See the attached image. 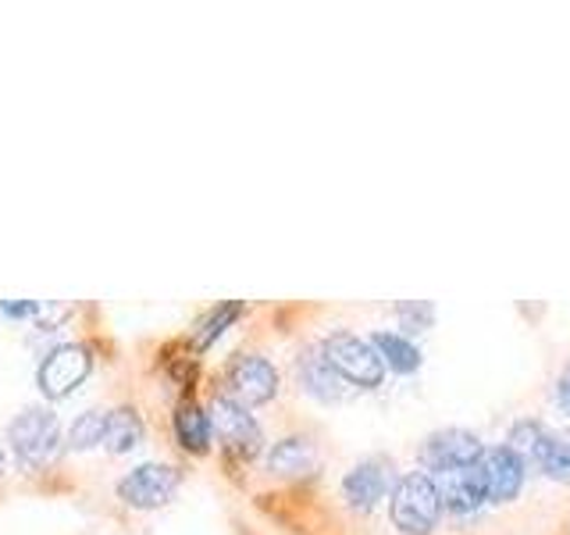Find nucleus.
<instances>
[{
	"label": "nucleus",
	"mask_w": 570,
	"mask_h": 535,
	"mask_svg": "<svg viewBox=\"0 0 570 535\" xmlns=\"http://www.w3.org/2000/svg\"><path fill=\"white\" fill-rule=\"evenodd\" d=\"M8 446L18 468L40 471L65 454V428L50 407H26L8 425Z\"/></svg>",
	"instance_id": "obj_1"
},
{
	"label": "nucleus",
	"mask_w": 570,
	"mask_h": 535,
	"mask_svg": "<svg viewBox=\"0 0 570 535\" xmlns=\"http://www.w3.org/2000/svg\"><path fill=\"white\" fill-rule=\"evenodd\" d=\"M442 496L435 478L428 471H406L396 478V489L389 496L392 528L403 535H432L442 522Z\"/></svg>",
	"instance_id": "obj_2"
},
{
	"label": "nucleus",
	"mask_w": 570,
	"mask_h": 535,
	"mask_svg": "<svg viewBox=\"0 0 570 535\" xmlns=\"http://www.w3.org/2000/svg\"><path fill=\"white\" fill-rule=\"evenodd\" d=\"M321 353H325V361L338 379L353 389H379L385 382V361L364 335L332 332L321 339Z\"/></svg>",
	"instance_id": "obj_3"
},
{
	"label": "nucleus",
	"mask_w": 570,
	"mask_h": 535,
	"mask_svg": "<svg viewBox=\"0 0 570 535\" xmlns=\"http://www.w3.org/2000/svg\"><path fill=\"white\" fill-rule=\"evenodd\" d=\"M89 374H94V353L82 343H61L53 347L40 368H36V386L47 400H65L71 397Z\"/></svg>",
	"instance_id": "obj_4"
},
{
	"label": "nucleus",
	"mask_w": 570,
	"mask_h": 535,
	"mask_svg": "<svg viewBox=\"0 0 570 535\" xmlns=\"http://www.w3.org/2000/svg\"><path fill=\"white\" fill-rule=\"evenodd\" d=\"M417 457L428 475L471 468V464H481V457H485V442H481L478 432H471V428L453 425V428H439V432L424 436Z\"/></svg>",
	"instance_id": "obj_5"
},
{
	"label": "nucleus",
	"mask_w": 570,
	"mask_h": 535,
	"mask_svg": "<svg viewBox=\"0 0 570 535\" xmlns=\"http://www.w3.org/2000/svg\"><path fill=\"white\" fill-rule=\"evenodd\" d=\"M225 397L243 407H261L278 397V368L261 353H239L225 371Z\"/></svg>",
	"instance_id": "obj_6"
},
{
	"label": "nucleus",
	"mask_w": 570,
	"mask_h": 535,
	"mask_svg": "<svg viewBox=\"0 0 570 535\" xmlns=\"http://www.w3.org/2000/svg\"><path fill=\"white\" fill-rule=\"evenodd\" d=\"M178 481L183 478H178V468H171V464H139V468H132L118 481L115 493L125 507L157 510L178 493Z\"/></svg>",
	"instance_id": "obj_7"
},
{
	"label": "nucleus",
	"mask_w": 570,
	"mask_h": 535,
	"mask_svg": "<svg viewBox=\"0 0 570 535\" xmlns=\"http://www.w3.org/2000/svg\"><path fill=\"white\" fill-rule=\"evenodd\" d=\"M210 425L214 432H218V439L228 446L232 454L239 457H257L261 446H264V432L257 418L249 415V407L236 403L232 397H225V392H218L210 403Z\"/></svg>",
	"instance_id": "obj_8"
},
{
	"label": "nucleus",
	"mask_w": 570,
	"mask_h": 535,
	"mask_svg": "<svg viewBox=\"0 0 570 535\" xmlns=\"http://www.w3.org/2000/svg\"><path fill=\"white\" fill-rule=\"evenodd\" d=\"M392 489H396V471L385 457H367L343 475V499L350 510L361 514H371L382 499L392 496Z\"/></svg>",
	"instance_id": "obj_9"
},
{
	"label": "nucleus",
	"mask_w": 570,
	"mask_h": 535,
	"mask_svg": "<svg viewBox=\"0 0 570 535\" xmlns=\"http://www.w3.org/2000/svg\"><path fill=\"white\" fill-rule=\"evenodd\" d=\"M481 475H485L489 504H513L528 481V464L517 457L507 442H499V446H485Z\"/></svg>",
	"instance_id": "obj_10"
},
{
	"label": "nucleus",
	"mask_w": 570,
	"mask_h": 535,
	"mask_svg": "<svg viewBox=\"0 0 570 535\" xmlns=\"http://www.w3.org/2000/svg\"><path fill=\"white\" fill-rule=\"evenodd\" d=\"M439 496H442V507L456 514V517H471L481 507L489 504V493H485V475H481V464H471V468H453V471H439L432 475Z\"/></svg>",
	"instance_id": "obj_11"
},
{
	"label": "nucleus",
	"mask_w": 570,
	"mask_h": 535,
	"mask_svg": "<svg viewBox=\"0 0 570 535\" xmlns=\"http://www.w3.org/2000/svg\"><path fill=\"white\" fill-rule=\"evenodd\" d=\"M296 379L303 386V392H311L314 400L321 403H338V400H346V392L350 386L338 379V374L332 371V364L325 361V353L317 350H307V353H299V361H296Z\"/></svg>",
	"instance_id": "obj_12"
},
{
	"label": "nucleus",
	"mask_w": 570,
	"mask_h": 535,
	"mask_svg": "<svg viewBox=\"0 0 570 535\" xmlns=\"http://www.w3.org/2000/svg\"><path fill=\"white\" fill-rule=\"evenodd\" d=\"M317 468V446L307 436H285L267 450V471L285 478H303Z\"/></svg>",
	"instance_id": "obj_13"
},
{
	"label": "nucleus",
	"mask_w": 570,
	"mask_h": 535,
	"mask_svg": "<svg viewBox=\"0 0 570 535\" xmlns=\"http://www.w3.org/2000/svg\"><path fill=\"white\" fill-rule=\"evenodd\" d=\"M171 428H175V439H178L183 450H189V454H207L210 450V439H214L210 410L200 407L196 400H183L175 407Z\"/></svg>",
	"instance_id": "obj_14"
},
{
	"label": "nucleus",
	"mask_w": 570,
	"mask_h": 535,
	"mask_svg": "<svg viewBox=\"0 0 570 535\" xmlns=\"http://www.w3.org/2000/svg\"><path fill=\"white\" fill-rule=\"evenodd\" d=\"M371 347L379 350V357L385 361V371H396V374H414L421 371V347L414 343L410 335L403 332H392V329H379L371 335Z\"/></svg>",
	"instance_id": "obj_15"
},
{
	"label": "nucleus",
	"mask_w": 570,
	"mask_h": 535,
	"mask_svg": "<svg viewBox=\"0 0 570 535\" xmlns=\"http://www.w3.org/2000/svg\"><path fill=\"white\" fill-rule=\"evenodd\" d=\"M531 468H539L552 481L570 486V428H560V432L557 428H546L539 450H534Z\"/></svg>",
	"instance_id": "obj_16"
},
{
	"label": "nucleus",
	"mask_w": 570,
	"mask_h": 535,
	"mask_svg": "<svg viewBox=\"0 0 570 535\" xmlns=\"http://www.w3.org/2000/svg\"><path fill=\"white\" fill-rule=\"evenodd\" d=\"M142 442V418L132 407H118L107 415V436H104V450L107 454H129Z\"/></svg>",
	"instance_id": "obj_17"
},
{
	"label": "nucleus",
	"mask_w": 570,
	"mask_h": 535,
	"mask_svg": "<svg viewBox=\"0 0 570 535\" xmlns=\"http://www.w3.org/2000/svg\"><path fill=\"white\" fill-rule=\"evenodd\" d=\"M107 415H111V410H82V415L68 428V439H65L68 450L86 454V450H97V446H104Z\"/></svg>",
	"instance_id": "obj_18"
},
{
	"label": "nucleus",
	"mask_w": 570,
	"mask_h": 535,
	"mask_svg": "<svg viewBox=\"0 0 570 535\" xmlns=\"http://www.w3.org/2000/svg\"><path fill=\"white\" fill-rule=\"evenodd\" d=\"M243 314V303H236V300H228V303H222V308H214L210 311V318L204 321V329H200V335H196V347H210L214 343V339H218L228 325H232V321H236Z\"/></svg>",
	"instance_id": "obj_19"
},
{
	"label": "nucleus",
	"mask_w": 570,
	"mask_h": 535,
	"mask_svg": "<svg viewBox=\"0 0 570 535\" xmlns=\"http://www.w3.org/2000/svg\"><path fill=\"white\" fill-rule=\"evenodd\" d=\"M396 314H400V325L406 332H424V329H432V321H435V308L428 300H406L396 308Z\"/></svg>",
	"instance_id": "obj_20"
},
{
	"label": "nucleus",
	"mask_w": 570,
	"mask_h": 535,
	"mask_svg": "<svg viewBox=\"0 0 570 535\" xmlns=\"http://www.w3.org/2000/svg\"><path fill=\"white\" fill-rule=\"evenodd\" d=\"M552 400H557L560 415L570 418V364L557 374V386H552Z\"/></svg>",
	"instance_id": "obj_21"
},
{
	"label": "nucleus",
	"mask_w": 570,
	"mask_h": 535,
	"mask_svg": "<svg viewBox=\"0 0 570 535\" xmlns=\"http://www.w3.org/2000/svg\"><path fill=\"white\" fill-rule=\"evenodd\" d=\"M0 314H8V318H36V314H40V303H36V300H4V303H0Z\"/></svg>",
	"instance_id": "obj_22"
},
{
	"label": "nucleus",
	"mask_w": 570,
	"mask_h": 535,
	"mask_svg": "<svg viewBox=\"0 0 570 535\" xmlns=\"http://www.w3.org/2000/svg\"><path fill=\"white\" fill-rule=\"evenodd\" d=\"M4 464H8V457H4V446H0V475H4Z\"/></svg>",
	"instance_id": "obj_23"
}]
</instances>
